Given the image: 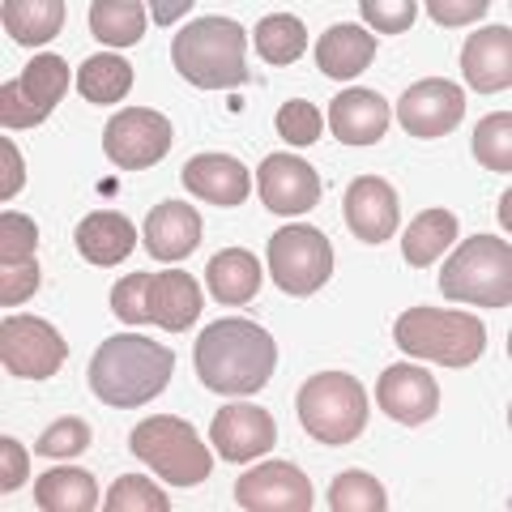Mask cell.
Masks as SVG:
<instances>
[{
  "mask_svg": "<svg viewBox=\"0 0 512 512\" xmlns=\"http://www.w3.org/2000/svg\"><path fill=\"white\" fill-rule=\"evenodd\" d=\"M26 483V448L18 440H0V491H18Z\"/></svg>",
  "mask_w": 512,
  "mask_h": 512,
  "instance_id": "cell-41",
  "label": "cell"
},
{
  "mask_svg": "<svg viewBox=\"0 0 512 512\" xmlns=\"http://www.w3.org/2000/svg\"><path fill=\"white\" fill-rule=\"evenodd\" d=\"M184 188L192 197H201L210 205H227L231 210V205L248 201L252 175L231 154H197V158H188V167H184Z\"/></svg>",
  "mask_w": 512,
  "mask_h": 512,
  "instance_id": "cell-19",
  "label": "cell"
},
{
  "mask_svg": "<svg viewBox=\"0 0 512 512\" xmlns=\"http://www.w3.org/2000/svg\"><path fill=\"white\" fill-rule=\"evenodd\" d=\"M457 239V218L448 210H423L402 235V256L414 269H427Z\"/></svg>",
  "mask_w": 512,
  "mask_h": 512,
  "instance_id": "cell-30",
  "label": "cell"
},
{
  "mask_svg": "<svg viewBox=\"0 0 512 512\" xmlns=\"http://www.w3.org/2000/svg\"><path fill=\"white\" fill-rule=\"evenodd\" d=\"M128 448H133V457L146 461L158 478H167L171 487H197L214 474L210 448L197 440V431L184 419H175V414H154V419L137 423L133 436H128Z\"/></svg>",
  "mask_w": 512,
  "mask_h": 512,
  "instance_id": "cell-6",
  "label": "cell"
},
{
  "mask_svg": "<svg viewBox=\"0 0 512 512\" xmlns=\"http://www.w3.org/2000/svg\"><path fill=\"white\" fill-rule=\"evenodd\" d=\"M376 60V43L367 30L359 26H329L325 35H320L316 43V64H320V73L333 77V82H350V77H359L367 64Z\"/></svg>",
  "mask_w": 512,
  "mask_h": 512,
  "instance_id": "cell-22",
  "label": "cell"
},
{
  "mask_svg": "<svg viewBox=\"0 0 512 512\" xmlns=\"http://www.w3.org/2000/svg\"><path fill=\"white\" fill-rule=\"evenodd\" d=\"M427 13L436 18L440 26H461V22H474L487 13V0H470V5H444V0H427Z\"/></svg>",
  "mask_w": 512,
  "mask_h": 512,
  "instance_id": "cell-42",
  "label": "cell"
},
{
  "mask_svg": "<svg viewBox=\"0 0 512 512\" xmlns=\"http://www.w3.org/2000/svg\"><path fill=\"white\" fill-rule=\"evenodd\" d=\"M299 423L320 444H350L367 427V393L350 372H320L295 397Z\"/></svg>",
  "mask_w": 512,
  "mask_h": 512,
  "instance_id": "cell-7",
  "label": "cell"
},
{
  "mask_svg": "<svg viewBox=\"0 0 512 512\" xmlns=\"http://www.w3.org/2000/svg\"><path fill=\"white\" fill-rule=\"evenodd\" d=\"M248 35L231 18H197L171 43V64L197 90L248 86Z\"/></svg>",
  "mask_w": 512,
  "mask_h": 512,
  "instance_id": "cell-3",
  "label": "cell"
},
{
  "mask_svg": "<svg viewBox=\"0 0 512 512\" xmlns=\"http://www.w3.org/2000/svg\"><path fill=\"white\" fill-rule=\"evenodd\" d=\"M192 359H197V376L210 393L248 397V393H261L269 376H274L278 346L256 320L231 316L201 333Z\"/></svg>",
  "mask_w": 512,
  "mask_h": 512,
  "instance_id": "cell-1",
  "label": "cell"
},
{
  "mask_svg": "<svg viewBox=\"0 0 512 512\" xmlns=\"http://www.w3.org/2000/svg\"><path fill=\"white\" fill-rule=\"evenodd\" d=\"M103 504H107V512H167L171 508V500L146 474H120Z\"/></svg>",
  "mask_w": 512,
  "mask_h": 512,
  "instance_id": "cell-34",
  "label": "cell"
},
{
  "mask_svg": "<svg viewBox=\"0 0 512 512\" xmlns=\"http://www.w3.org/2000/svg\"><path fill=\"white\" fill-rule=\"evenodd\" d=\"M133 90V64L116 52H99L77 69V94L94 107H111Z\"/></svg>",
  "mask_w": 512,
  "mask_h": 512,
  "instance_id": "cell-28",
  "label": "cell"
},
{
  "mask_svg": "<svg viewBox=\"0 0 512 512\" xmlns=\"http://www.w3.org/2000/svg\"><path fill=\"white\" fill-rule=\"evenodd\" d=\"M64 90H69V64L60 56L43 52L22 69V77L0 86V124L5 128H35L47 120Z\"/></svg>",
  "mask_w": 512,
  "mask_h": 512,
  "instance_id": "cell-9",
  "label": "cell"
},
{
  "mask_svg": "<svg viewBox=\"0 0 512 512\" xmlns=\"http://www.w3.org/2000/svg\"><path fill=\"white\" fill-rule=\"evenodd\" d=\"M363 18L384 35H402L419 18V5L414 0H363Z\"/></svg>",
  "mask_w": 512,
  "mask_h": 512,
  "instance_id": "cell-39",
  "label": "cell"
},
{
  "mask_svg": "<svg viewBox=\"0 0 512 512\" xmlns=\"http://www.w3.org/2000/svg\"><path fill=\"white\" fill-rule=\"evenodd\" d=\"M265 256H269V274H274V282L286 295H312L333 274V248L325 231L303 227V222L274 231Z\"/></svg>",
  "mask_w": 512,
  "mask_h": 512,
  "instance_id": "cell-8",
  "label": "cell"
},
{
  "mask_svg": "<svg viewBox=\"0 0 512 512\" xmlns=\"http://www.w3.org/2000/svg\"><path fill=\"white\" fill-rule=\"evenodd\" d=\"M205 282H210L218 303L244 308L261 291V265H256V256L248 248H222L210 261V269H205Z\"/></svg>",
  "mask_w": 512,
  "mask_h": 512,
  "instance_id": "cell-25",
  "label": "cell"
},
{
  "mask_svg": "<svg viewBox=\"0 0 512 512\" xmlns=\"http://www.w3.org/2000/svg\"><path fill=\"white\" fill-rule=\"evenodd\" d=\"M440 291L474 308H508L512 303V248L495 235H470L440 269Z\"/></svg>",
  "mask_w": 512,
  "mask_h": 512,
  "instance_id": "cell-5",
  "label": "cell"
},
{
  "mask_svg": "<svg viewBox=\"0 0 512 512\" xmlns=\"http://www.w3.org/2000/svg\"><path fill=\"white\" fill-rule=\"evenodd\" d=\"M461 73L478 94H495L512 86V30L508 26H487L470 35L461 47Z\"/></svg>",
  "mask_w": 512,
  "mask_h": 512,
  "instance_id": "cell-20",
  "label": "cell"
},
{
  "mask_svg": "<svg viewBox=\"0 0 512 512\" xmlns=\"http://www.w3.org/2000/svg\"><path fill=\"white\" fill-rule=\"evenodd\" d=\"M397 222H402V201H397L389 180L359 175L346 188V227L359 244H384V239H393Z\"/></svg>",
  "mask_w": 512,
  "mask_h": 512,
  "instance_id": "cell-17",
  "label": "cell"
},
{
  "mask_svg": "<svg viewBox=\"0 0 512 512\" xmlns=\"http://www.w3.org/2000/svg\"><path fill=\"white\" fill-rule=\"evenodd\" d=\"M308 47V30H303L299 18L291 13H269V18L256 26V52H261L265 64H295Z\"/></svg>",
  "mask_w": 512,
  "mask_h": 512,
  "instance_id": "cell-31",
  "label": "cell"
},
{
  "mask_svg": "<svg viewBox=\"0 0 512 512\" xmlns=\"http://www.w3.org/2000/svg\"><path fill=\"white\" fill-rule=\"evenodd\" d=\"M0 359H5V372H13V376L47 380L64 367L69 346H64V338L47 325V320L9 316V320H0Z\"/></svg>",
  "mask_w": 512,
  "mask_h": 512,
  "instance_id": "cell-11",
  "label": "cell"
},
{
  "mask_svg": "<svg viewBox=\"0 0 512 512\" xmlns=\"http://www.w3.org/2000/svg\"><path fill=\"white\" fill-rule=\"evenodd\" d=\"M201 244V214L184 201L154 205L146 218V248L154 261H184Z\"/></svg>",
  "mask_w": 512,
  "mask_h": 512,
  "instance_id": "cell-21",
  "label": "cell"
},
{
  "mask_svg": "<svg viewBox=\"0 0 512 512\" xmlns=\"http://www.w3.org/2000/svg\"><path fill=\"white\" fill-rule=\"evenodd\" d=\"M90 35L107 47H133L146 35V5L137 0H94L90 5Z\"/></svg>",
  "mask_w": 512,
  "mask_h": 512,
  "instance_id": "cell-29",
  "label": "cell"
},
{
  "mask_svg": "<svg viewBox=\"0 0 512 512\" xmlns=\"http://www.w3.org/2000/svg\"><path fill=\"white\" fill-rule=\"evenodd\" d=\"M171 137V120L158 116L154 107H124L103 128V154L120 171H146L167 158Z\"/></svg>",
  "mask_w": 512,
  "mask_h": 512,
  "instance_id": "cell-10",
  "label": "cell"
},
{
  "mask_svg": "<svg viewBox=\"0 0 512 512\" xmlns=\"http://www.w3.org/2000/svg\"><path fill=\"white\" fill-rule=\"evenodd\" d=\"M150 274H128L120 286H111V312L124 325H150Z\"/></svg>",
  "mask_w": 512,
  "mask_h": 512,
  "instance_id": "cell-36",
  "label": "cell"
},
{
  "mask_svg": "<svg viewBox=\"0 0 512 512\" xmlns=\"http://www.w3.org/2000/svg\"><path fill=\"white\" fill-rule=\"evenodd\" d=\"M197 316H201V291H197V282H192V274L167 269V274L154 278V286H150V320L154 325H163L167 333H184Z\"/></svg>",
  "mask_w": 512,
  "mask_h": 512,
  "instance_id": "cell-24",
  "label": "cell"
},
{
  "mask_svg": "<svg viewBox=\"0 0 512 512\" xmlns=\"http://www.w3.org/2000/svg\"><path fill=\"white\" fill-rule=\"evenodd\" d=\"M175 355L167 346H158L141 333H116L107 338L90 359V389L103 406L133 410L146 406L171 384Z\"/></svg>",
  "mask_w": 512,
  "mask_h": 512,
  "instance_id": "cell-2",
  "label": "cell"
},
{
  "mask_svg": "<svg viewBox=\"0 0 512 512\" xmlns=\"http://www.w3.org/2000/svg\"><path fill=\"white\" fill-rule=\"evenodd\" d=\"M389 120L393 111L376 90H342L329 103V133L342 146H376L389 133Z\"/></svg>",
  "mask_w": 512,
  "mask_h": 512,
  "instance_id": "cell-18",
  "label": "cell"
},
{
  "mask_svg": "<svg viewBox=\"0 0 512 512\" xmlns=\"http://www.w3.org/2000/svg\"><path fill=\"white\" fill-rule=\"evenodd\" d=\"M466 116V94L448 77H427V82L410 86L402 99H397V124L406 128L410 137H444L453 133Z\"/></svg>",
  "mask_w": 512,
  "mask_h": 512,
  "instance_id": "cell-13",
  "label": "cell"
},
{
  "mask_svg": "<svg viewBox=\"0 0 512 512\" xmlns=\"http://www.w3.org/2000/svg\"><path fill=\"white\" fill-rule=\"evenodd\" d=\"M39 291V261L30 256V261H13V265H0V303L13 308V303H22Z\"/></svg>",
  "mask_w": 512,
  "mask_h": 512,
  "instance_id": "cell-40",
  "label": "cell"
},
{
  "mask_svg": "<svg viewBox=\"0 0 512 512\" xmlns=\"http://www.w3.org/2000/svg\"><path fill=\"white\" fill-rule=\"evenodd\" d=\"M329 508L333 512H384L389 508V495H384L380 478L363 474V470H346V474L333 478Z\"/></svg>",
  "mask_w": 512,
  "mask_h": 512,
  "instance_id": "cell-32",
  "label": "cell"
},
{
  "mask_svg": "<svg viewBox=\"0 0 512 512\" xmlns=\"http://www.w3.org/2000/svg\"><path fill=\"white\" fill-rule=\"evenodd\" d=\"M474 154H478V163H483L487 171H500V175L512 171V116L508 111H495V116L478 120Z\"/></svg>",
  "mask_w": 512,
  "mask_h": 512,
  "instance_id": "cell-33",
  "label": "cell"
},
{
  "mask_svg": "<svg viewBox=\"0 0 512 512\" xmlns=\"http://www.w3.org/2000/svg\"><path fill=\"white\" fill-rule=\"evenodd\" d=\"M256 192H261L265 210L278 218L308 214L320 205V175L299 154H269L256 167Z\"/></svg>",
  "mask_w": 512,
  "mask_h": 512,
  "instance_id": "cell-12",
  "label": "cell"
},
{
  "mask_svg": "<svg viewBox=\"0 0 512 512\" xmlns=\"http://www.w3.org/2000/svg\"><path fill=\"white\" fill-rule=\"evenodd\" d=\"M320 128H325V116H320L316 103L291 99L278 107V133H282V141H291V146H316Z\"/></svg>",
  "mask_w": 512,
  "mask_h": 512,
  "instance_id": "cell-35",
  "label": "cell"
},
{
  "mask_svg": "<svg viewBox=\"0 0 512 512\" xmlns=\"http://www.w3.org/2000/svg\"><path fill=\"white\" fill-rule=\"evenodd\" d=\"M73 239H77V252H82L90 265H116V261H124V256L133 252L137 231H133V222H128L124 214L99 210V214H86L82 222H77Z\"/></svg>",
  "mask_w": 512,
  "mask_h": 512,
  "instance_id": "cell-23",
  "label": "cell"
},
{
  "mask_svg": "<svg viewBox=\"0 0 512 512\" xmlns=\"http://www.w3.org/2000/svg\"><path fill=\"white\" fill-rule=\"evenodd\" d=\"M376 402H380V410L389 414L393 423L423 427L427 419H436V410H440V389H436V380H431L427 367L393 363L389 372H380Z\"/></svg>",
  "mask_w": 512,
  "mask_h": 512,
  "instance_id": "cell-15",
  "label": "cell"
},
{
  "mask_svg": "<svg viewBox=\"0 0 512 512\" xmlns=\"http://www.w3.org/2000/svg\"><path fill=\"white\" fill-rule=\"evenodd\" d=\"M210 440L222 453V461H252V457H265L269 448L278 444V427H274V414L269 410L248 406V402H231L214 414Z\"/></svg>",
  "mask_w": 512,
  "mask_h": 512,
  "instance_id": "cell-16",
  "label": "cell"
},
{
  "mask_svg": "<svg viewBox=\"0 0 512 512\" xmlns=\"http://www.w3.org/2000/svg\"><path fill=\"white\" fill-rule=\"evenodd\" d=\"M0 18L13 43L22 47H43L60 35L64 26V0H5Z\"/></svg>",
  "mask_w": 512,
  "mask_h": 512,
  "instance_id": "cell-26",
  "label": "cell"
},
{
  "mask_svg": "<svg viewBox=\"0 0 512 512\" xmlns=\"http://www.w3.org/2000/svg\"><path fill=\"white\" fill-rule=\"evenodd\" d=\"M86 444H90V427L82 419H60V423H52V431H43L35 448H39V457L64 461V457L86 453Z\"/></svg>",
  "mask_w": 512,
  "mask_h": 512,
  "instance_id": "cell-38",
  "label": "cell"
},
{
  "mask_svg": "<svg viewBox=\"0 0 512 512\" xmlns=\"http://www.w3.org/2000/svg\"><path fill=\"white\" fill-rule=\"evenodd\" d=\"M393 338L410 359H431L444 367H470L474 359H483V350H487L483 320L466 316V312H444V308L402 312L393 325Z\"/></svg>",
  "mask_w": 512,
  "mask_h": 512,
  "instance_id": "cell-4",
  "label": "cell"
},
{
  "mask_svg": "<svg viewBox=\"0 0 512 512\" xmlns=\"http://www.w3.org/2000/svg\"><path fill=\"white\" fill-rule=\"evenodd\" d=\"M39 248V227L26 214H0V265L30 261Z\"/></svg>",
  "mask_w": 512,
  "mask_h": 512,
  "instance_id": "cell-37",
  "label": "cell"
},
{
  "mask_svg": "<svg viewBox=\"0 0 512 512\" xmlns=\"http://www.w3.org/2000/svg\"><path fill=\"white\" fill-rule=\"evenodd\" d=\"M235 500L248 512H308L312 483L291 461H261L235 483Z\"/></svg>",
  "mask_w": 512,
  "mask_h": 512,
  "instance_id": "cell-14",
  "label": "cell"
},
{
  "mask_svg": "<svg viewBox=\"0 0 512 512\" xmlns=\"http://www.w3.org/2000/svg\"><path fill=\"white\" fill-rule=\"evenodd\" d=\"M35 504L43 512H90L99 504V487H94V474L77 466H60L47 470L35 483Z\"/></svg>",
  "mask_w": 512,
  "mask_h": 512,
  "instance_id": "cell-27",
  "label": "cell"
},
{
  "mask_svg": "<svg viewBox=\"0 0 512 512\" xmlns=\"http://www.w3.org/2000/svg\"><path fill=\"white\" fill-rule=\"evenodd\" d=\"M26 171H22V154L13 141H0V197H13L22 188Z\"/></svg>",
  "mask_w": 512,
  "mask_h": 512,
  "instance_id": "cell-43",
  "label": "cell"
}]
</instances>
